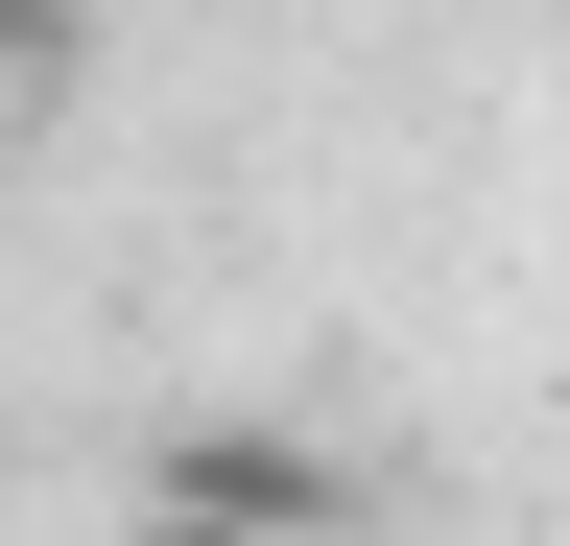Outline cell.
<instances>
[{
    "label": "cell",
    "instance_id": "obj_2",
    "mask_svg": "<svg viewBox=\"0 0 570 546\" xmlns=\"http://www.w3.org/2000/svg\"><path fill=\"white\" fill-rule=\"evenodd\" d=\"M48 48H71V0H0V96H48Z\"/></svg>",
    "mask_w": 570,
    "mask_h": 546
},
{
    "label": "cell",
    "instance_id": "obj_1",
    "mask_svg": "<svg viewBox=\"0 0 570 546\" xmlns=\"http://www.w3.org/2000/svg\"><path fill=\"white\" fill-rule=\"evenodd\" d=\"M142 499H167V523H262V546H309L356 475H333V451H285V428H214V404H190V428L142 451Z\"/></svg>",
    "mask_w": 570,
    "mask_h": 546
},
{
    "label": "cell",
    "instance_id": "obj_3",
    "mask_svg": "<svg viewBox=\"0 0 570 546\" xmlns=\"http://www.w3.org/2000/svg\"><path fill=\"white\" fill-rule=\"evenodd\" d=\"M119 546H262V523H167V499H142V523H119Z\"/></svg>",
    "mask_w": 570,
    "mask_h": 546
}]
</instances>
